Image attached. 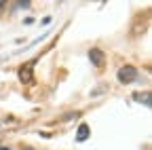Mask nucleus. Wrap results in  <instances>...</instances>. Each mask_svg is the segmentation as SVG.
I'll list each match as a JSON object with an SVG mask.
<instances>
[{
  "label": "nucleus",
  "instance_id": "obj_2",
  "mask_svg": "<svg viewBox=\"0 0 152 150\" xmlns=\"http://www.w3.org/2000/svg\"><path fill=\"white\" fill-rule=\"evenodd\" d=\"M32 66H34V61H32V64H26V66L19 68V78H21L26 85H34V83H36V80H34V74H32V70H34Z\"/></svg>",
  "mask_w": 152,
  "mask_h": 150
},
{
  "label": "nucleus",
  "instance_id": "obj_7",
  "mask_svg": "<svg viewBox=\"0 0 152 150\" xmlns=\"http://www.w3.org/2000/svg\"><path fill=\"white\" fill-rule=\"evenodd\" d=\"M0 150H11V148H4V146H2V148H0Z\"/></svg>",
  "mask_w": 152,
  "mask_h": 150
},
{
  "label": "nucleus",
  "instance_id": "obj_3",
  "mask_svg": "<svg viewBox=\"0 0 152 150\" xmlns=\"http://www.w3.org/2000/svg\"><path fill=\"white\" fill-rule=\"evenodd\" d=\"M89 59H91V64L95 66V68H104V61H106V57H104V51L102 49H91L89 51Z\"/></svg>",
  "mask_w": 152,
  "mask_h": 150
},
{
  "label": "nucleus",
  "instance_id": "obj_6",
  "mask_svg": "<svg viewBox=\"0 0 152 150\" xmlns=\"http://www.w3.org/2000/svg\"><path fill=\"white\" fill-rule=\"evenodd\" d=\"M4 7H7V2H2V0H0V11H2Z\"/></svg>",
  "mask_w": 152,
  "mask_h": 150
},
{
  "label": "nucleus",
  "instance_id": "obj_1",
  "mask_svg": "<svg viewBox=\"0 0 152 150\" xmlns=\"http://www.w3.org/2000/svg\"><path fill=\"white\" fill-rule=\"evenodd\" d=\"M137 76H140V72H137V68H133V66H123V68L116 72V78H118V83H123V85H129V83H133V80H137Z\"/></svg>",
  "mask_w": 152,
  "mask_h": 150
},
{
  "label": "nucleus",
  "instance_id": "obj_5",
  "mask_svg": "<svg viewBox=\"0 0 152 150\" xmlns=\"http://www.w3.org/2000/svg\"><path fill=\"white\" fill-rule=\"evenodd\" d=\"M87 138H89V125L83 123V125L78 127V142H85Z\"/></svg>",
  "mask_w": 152,
  "mask_h": 150
},
{
  "label": "nucleus",
  "instance_id": "obj_4",
  "mask_svg": "<svg viewBox=\"0 0 152 150\" xmlns=\"http://www.w3.org/2000/svg\"><path fill=\"white\" fill-rule=\"evenodd\" d=\"M133 100H137L140 104L150 106V93H148V91H146V93H135V95H133Z\"/></svg>",
  "mask_w": 152,
  "mask_h": 150
}]
</instances>
